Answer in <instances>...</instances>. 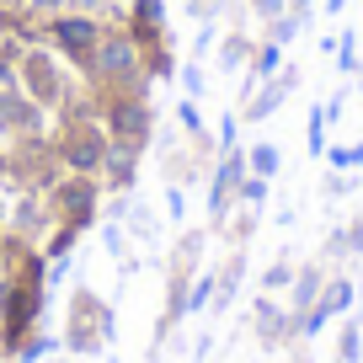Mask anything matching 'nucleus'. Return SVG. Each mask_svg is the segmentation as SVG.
I'll return each instance as SVG.
<instances>
[{
  "label": "nucleus",
  "instance_id": "nucleus-9",
  "mask_svg": "<svg viewBox=\"0 0 363 363\" xmlns=\"http://www.w3.org/2000/svg\"><path fill=\"white\" fill-rule=\"evenodd\" d=\"M251 331L262 347H284V342H294V310L278 305L272 294H257L251 299Z\"/></svg>",
  "mask_w": 363,
  "mask_h": 363
},
{
  "label": "nucleus",
  "instance_id": "nucleus-48",
  "mask_svg": "<svg viewBox=\"0 0 363 363\" xmlns=\"http://www.w3.org/2000/svg\"><path fill=\"white\" fill-rule=\"evenodd\" d=\"M118 6H128V0H118Z\"/></svg>",
  "mask_w": 363,
  "mask_h": 363
},
{
  "label": "nucleus",
  "instance_id": "nucleus-42",
  "mask_svg": "<svg viewBox=\"0 0 363 363\" xmlns=\"http://www.w3.org/2000/svg\"><path fill=\"white\" fill-rule=\"evenodd\" d=\"M6 208H11V193L0 187V230H6Z\"/></svg>",
  "mask_w": 363,
  "mask_h": 363
},
{
  "label": "nucleus",
  "instance_id": "nucleus-45",
  "mask_svg": "<svg viewBox=\"0 0 363 363\" xmlns=\"http://www.w3.org/2000/svg\"><path fill=\"white\" fill-rule=\"evenodd\" d=\"M65 363H86V358H65Z\"/></svg>",
  "mask_w": 363,
  "mask_h": 363
},
{
  "label": "nucleus",
  "instance_id": "nucleus-7",
  "mask_svg": "<svg viewBox=\"0 0 363 363\" xmlns=\"http://www.w3.org/2000/svg\"><path fill=\"white\" fill-rule=\"evenodd\" d=\"M54 203H48V193H16L11 208H6V235L27 240V246H43V235L54 230Z\"/></svg>",
  "mask_w": 363,
  "mask_h": 363
},
{
  "label": "nucleus",
  "instance_id": "nucleus-33",
  "mask_svg": "<svg viewBox=\"0 0 363 363\" xmlns=\"http://www.w3.org/2000/svg\"><path fill=\"white\" fill-rule=\"evenodd\" d=\"M352 187H358V182H352V171H331V177L320 182V193H326V198H347Z\"/></svg>",
  "mask_w": 363,
  "mask_h": 363
},
{
  "label": "nucleus",
  "instance_id": "nucleus-29",
  "mask_svg": "<svg viewBox=\"0 0 363 363\" xmlns=\"http://www.w3.org/2000/svg\"><path fill=\"white\" fill-rule=\"evenodd\" d=\"M69 11L102 16V22H123V6H118V0H69Z\"/></svg>",
  "mask_w": 363,
  "mask_h": 363
},
{
  "label": "nucleus",
  "instance_id": "nucleus-17",
  "mask_svg": "<svg viewBox=\"0 0 363 363\" xmlns=\"http://www.w3.org/2000/svg\"><path fill=\"white\" fill-rule=\"evenodd\" d=\"M246 171H251V177H278V171H284V150H278V145H272V139H257V145H251L246 150Z\"/></svg>",
  "mask_w": 363,
  "mask_h": 363
},
{
  "label": "nucleus",
  "instance_id": "nucleus-15",
  "mask_svg": "<svg viewBox=\"0 0 363 363\" xmlns=\"http://www.w3.org/2000/svg\"><path fill=\"white\" fill-rule=\"evenodd\" d=\"M284 69V48L272 43V38H257V48H251V65H246V80L251 86H262V80H272Z\"/></svg>",
  "mask_w": 363,
  "mask_h": 363
},
{
  "label": "nucleus",
  "instance_id": "nucleus-41",
  "mask_svg": "<svg viewBox=\"0 0 363 363\" xmlns=\"http://www.w3.org/2000/svg\"><path fill=\"white\" fill-rule=\"evenodd\" d=\"M16 54H22V43H16V38H6V33H0V65H11Z\"/></svg>",
  "mask_w": 363,
  "mask_h": 363
},
{
  "label": "nucleus",
  "instance_id": "nucleus-35",
  "mask_svg": "<svg viewBox=\"0 0 363 363\" xmlns=\"http://www.w3.org/2000/svg\"><path fill=\"white\" fill-rule=\"evenodd\" d=\"M219 11H225V0H187V16H193L198 27H203V22H214Z\"/></svg>",
  "mask_w": 363,
  "mask_h": 363
},
{
  "label": "nucleus",
  "instance_id": "nucleus-13",
  "mask_svg": "<svg viewBox=\"0 0 363 363\" xmlns=\"http://www.w3.org/2000/svg\"><path fill=\"white\" fill-rule=\"evenodd\" d=\"M134 177H139V155L107 150V166H102V187L107 193H134Z\"/></svg>",
  "mask_w": 363,
  "mask_h": 363
},
{
  "label": "nucleus",
  "instance_id": "nucleus-12",
  "mask_svg": "<svg viewBox=\"0 0 363 363\" xmlns=\"http://www.w3.org/2000/svg\"><path fill=\"white\" fill-rule=\"evenodd\" d=\"M214 278H219V289H214V310H230V305H235V294H240V278H246V246H230L225 267H219Z\"/></svg>",
  "mask_w": 363,
  "mask_h": 363
},
{
  "label": "nucleus",
  "instance_id": "nucleus-37",
  "mask_svg": "<svg viewBox=\"0 0 363 363\" xmlns=\"http://www.w3.org/2000/svg\"><path fill=\"white\" fill-rule=\"evenodd\" d=\"M219 150H230V145H240V113H225V118H219Z\"/></svg>",
  "mask_w": 363,
  "mask_h": 363
},
{
  "label": "nucleus",
  "instance_id": "nucleus-30",
  "mask_svg": "<svg viewBox=\"0 0 363 363\" xmlns=\"http://www.w3.org/2000/svg\"><path fill=\"white\" fill-rule=\"evenodd\" d=\"M358 352H363V337H358V326H342V337H337V363H358Z\"/></svg>",
  "mask_w": 363,
  "mask_h": 363
},
{
  "label": "nucleus",
  "instance_id": "nucleus-39",
  "mask_svg": "<svg viewBox=\"0 0 363 363\" xmlns=\"http://www.w3.org/2000/svg\"><path fill=\"white\" fill-rule=\"evenodd\" d=\"M342 235H347V251H358V257H363V214L352 219V225H342Z\"/></svg>",
  "mask_w": 363,
  "mask_h": 363
},
{
  "label": "nucleus",
  "instance_id": "nucleus-1",
  "mask_svg": "<svg viewBox=\"0 0 363 363\" xmlns=\"http://www.w3.org/2000/svg\"><path fill=\"white\" fill-rule=\"evenodd\" d=\"M113 337H118L113 305H107L96 289H75V294H69V315H65L59 347H65L69 358H96V352L113 347Z\"/></svg>",
  "mask_w": 363,
  "mask_h": 363
},
{
  "label": "nucleus",
  "instance_id": "nucleus-25",
  "mask_svg": "<svg viewBox=\"0 0 363 363\" xmlns=\"http://www.w3.org/2000/svg\"><path fill=\"white\" fill-rule=\"evenodd\" d=\"M294 272H299L294 262H289V257H278L267 272H262V294H284V289L294 284Z\"/></svg>",
  "mask_w": 363,
  "mask_h": 363
},
{
  "label": "nucleus",
  "instance_id": "nucleus-27",
  "mask_svg": "<svg viewBox=\"0 0 363 363\" xmlns=\"http://www.w3.org/2000/svg\"><path fill=\"white\" fill-rule=\"evenodd\" d=\"M326 160H331V171H363V139L358 145H331Z\"/></svg>",
  "mask_w": 363,
  "mask_h": 363
},
{
  "label": "nucleus",
  "instance_id": "nucleus-22",
  "mask_svg": "<svg viewBox=\"0 0 363 363\" xmlns=\"http://www.w3.org/2000/svg\"><path fill=\"white\" fill-rule=\"evenodd\" d=\"M48 352H59V337H54V331H43V326H38L33 337H27L22 347H16V358H11V363H43Z\"/></svg>",
  "mask_w": 363,
  "mask_h": 363
},
{
  "label": "nucleus",
  "instance_id": "nucleus-3",
  "mask_svg": "<svg viewBox=\"0 0 363 363\" xmlns=\"http://www.w3.org/2000/svg\"><path fill=\"white\" fill-rule=\"evenodd\" d=\"M48 139H54V155H59L65 171H75V177H102L107 150H113L102 118H59V123L48 128Z\"/></svg>",
  "mask_w": 363,
  "mask_h": 363
},
{
  "label": "nucleus",
  "instance_id": "nucleus-47",
  "mask_svg": "<svg viewBox=\"0 0 363 363\" xmlns=\"http://www.w3.org/2000/svg\"><path fill=\"white\" fill-rule=\"evenodd\" d=\"M0 6H11V0H0Z\"/></svg>",
  "mask_w": 363,
  "mask_h": 363
},
{
  "label": "nucleus",
  "instance_id": "nucleus-44",
  "mask_svg": "<svg viewBox=\"0 0 363 363\" xmlns=\"http://www.w3.org/2000/svg\"><path fill=\"white\" fill-rule=\"evenodd\" d=\"M342 6H347V0H326V11H331V16H337V11H342Z\"/></svg>",
  "mask_w": 363,
  "mask_h": 363
},
{
  "label": "nucleus",
  "instance_id": "nucleus-8",
  "mask_svg": "<svg viewBox=\"0 0 363 363\" xmlns=\"http://www.w3.org/2000/svg\"><path fill=\"white\" fill-rule=\"evenodd\" d=\"M294 91H299V69L284 65L272 80H262L246 102H240V118H246V123H267L272 113H284V107H289V96H294Z\"/></svg>",
  "mask_w": 363,
  "mask_h": 363
},
{
  "label": "nucleus",
  "instance_id": "nucleus-16",
  "mask_svg": "<svg viewBox=\"0 0 363 363\" xmlns=\"http://www.w3.org/2000/svg\"><path fill=\"white\" fill-rule=\"evenodd\" d=\"M305 27H310V11H299V6H289L284 16H272V22H262V38H272V43H278V48H289V43H294L299 33H305Z\"/></svg>",
  "mask_w": 363,
  "mask_h": 363
},
{
  "label": "nucleus",
  "instance_id": "nucleus-2",
  "mask_svg": "<svg viewBox=\"0 0 363 363\" xmlns=\"http://www.w3.org/2000/svg\"><path fill=\"white\" fill-rule=\"evenodd\" d=\"M102 128L113 139V150L145 155L155 139V102L150 91H102Z\"/></svg>",
  "mask_w": 363,
  "mask_h": 363
},
{
  "label": "nucleus",
  "instance_id": "nucleus-21",
  "mask_svg": "<svg viewBox=\"0 0 363 363\" xmlns=\"http://www.w3.org/2000/svg\"><path fill=\"white\" fill-rule=\"evenodd\" d=\"M352 294H358V289H352V278H326V289H320L315 305L326 310V315H342V310L352 305Z\"/></svg>",
  "mask_w": 363,
  "mask_h": 363
},
{
  "label": "nucleus",
  "instance_id": "nucleus-14",
  "mask_svg": "<svg viewBox=\"0 0 363 363\" xmlns=\"http://www.w3.org/2000/svg\"><path fill=\"white\" fill-rule=\"evenodd\" d=\"M251 48H257V38H251V33H225L214 59H219V69H225V75H240V69L251 65Z\"/></svg>",
  "mask_w": 363,
  "mask_h": 363
},
{
  "label": "nucleus",
  "instance_id": "nucleus-46",
  "mask_svg": "<svg viewBox=\"0 0 363 363\" xmlns=\"http://www.w3.org/2000/svg\"><path fill=\"white\" fill-rule=\"evenodd\" d=\"M358 91H363V69H358Z\"/></svg>",
  "mask_w": 363,
  "mask_h": 363
},
{
  "label": "nucleus",
  "instance_id": "nucleus-18",
  "mask_svg": "<svg viewBox=\"0 0 363 363\" xmlns=\"http://www.w3.org/2000/svg\"><path fill=\"white\" fill-rule=\"evenodd\" d=\"M203 246H208V230H182V240L171 246L166 262H177V267H193V272H198V262H203Z\"/></svg>",
  "mask_w": 363,
  "mask_h": 363
},
{
  "label": "nucleus",
  "instance_id": "nucleus-23",
  "mask_svg": "<svg viewBox=\"0 0 363 363\" xmlns=\"http://www.w3.org/2000/svg\"><path fill=\"white\" fill-rule=\"evenodd\" d=\"M267 198H272V182H267V177H251V171H246V177H240V187H235V203H240V208H257V214H262V203H267Z\"/></svg>",
  "mask_w": 363,
  "mask_h": 363
},
{
  "label": "nucleus",
  "instance_id": "nucleus-34",
  "mask_svg": "<svg viewBox=\"0 0 363 363\" xmlns=\"http://www.w3.org/2000/svg\"><path fill=\"white\" fill-rule=\"evenodd\" d=\"M177 80H182V91H187V96H203V91H208L203 65H187V69H177Z\"/></svg>",
  "mask_w": 363,
  "mask_h": 363
},
{
  "label": "nucleus",
  "instance_id": "nucleus-32",
  "mask_svg": "<svg viewBox=\"0 0 363 363\" xmlns=\"http://www.w3.org/2000/svg\"><path fill=\"white\" fill-rule=\"evenodd\" d=\"M16 6H22L27 16H38V22H48V16H59L69 6V0H16Z\"/></svg>",
  "mask_w": 363,
  "mask_h": 363
},
{
  "label": "nucleus",
  "instance_id": "nucleus-4",
  "mask_svg": "<svg viewBox=\"0 0 363 363\" xmlns=\"http://www.w3.org/2000/svg\"><path fill=\"white\" fill-rule=\"evenodd\" d=\"M16 75H22V91L43 107V113H59V107H65V96L75 91L69 65H65L48 43H27L22 54H16Z\"/></svg>",
  "mask_w": 363,
  "mask_h": 363
},
{
  "label": "nucleus",
  "instance_id": "nucleus-11",
  "mask_svg": "<svg viewBox=\"0 0 363 363\" xmlns=\"http://www.w3.org/2000/svg\"><path fill=\"white\" fill-rule=\"evenodd\" d=\"M320 289H326V267H320V262H305V267L294 272V284H289V310L305 315V310L320 299Z\"/></svg>",
  "mask_w": 363,
  "mask_h": 363
},
{
  "label": "nucleus",
  "instance_id": "nucleus-31",
  "mask_svg": "<svg viewBox=\"0 0 363 363\" xmlns=\"http://www.w3.org/2000/svg\"><path fill=\"white\" fill-rule=\"evenodd\" d=\"M128 230H134L139 240H150V235H155V214H150L145 203H128Z\"/></svg>",
  "mask_w": 363,
  "mask_h": 363
},
{
  "label": "nucleus",
  "instance_id": "nucleus-19",
  "mask_svg": "<svg viewBox=\"0 0 363 363\" xmlns=\"http://www.w3.org/2000/svg\"><path fill=\"white\" fill-rule=\"evenodd\" d=\"M214 289H219L214 272H193V284H187V315H203V310H214Z\"/></svg>",
  "mask_w": 363,
  "mask_h": 363
},
{
  "label": "nucleus",
  "instance_id": "nucleus-28",
  "mask_svg": "<svg viewBox=\"0 0 363 363\" xmlns=\"http://www.w3.org/2000/svg\"><path fill=\"white\" fill-rule=\"evenodd\" d=\"M305 150H310V155H326V107H310V123H305Z\"/></svg>",
  "mask_w": 363,
  "mask_h": 363
},
{
  "label": "nucleus",
  "instance_id": "nucleus-20",
  "mask_svg": "<svg viewBox=\"0 0 363 363\" xmlns=\"http://www.w3.org/2000/svg\"><path fill=\"white\" fill-rule=\"evenodd\" d=\"M75 240H80V230H75V225H54V230H48V235H43V246H38V251H43L48 262H69V251H75Z\"/></svg>",
  "mask_w": 363,
  "mask_h": 363
},
{
  "label": "nucleus",
  "instance_id": "nucleus-6",
  "mask_svg": "<svg viewBox=\"0 0 363 363\" xmlns=\"http://www.w3.org/2000/svg\"><path fill=\"white\" fill-rule=\"evenodd\" d=\"M102 177H75V171H65V177L48 187V203H54V219L59 225H75L80 235H86L91 225H96V214H102Z\"/></svg>",
  "mask_w": 363,
  "mask_h": 363
},
{
  "label": "nucleus",
  "instance_id": "nucleus-5",
  "mask_svg": "<svg viewBox=\"0 0 363 363\" xmlns=\"http://www.w3.org/2000/svg\"><path fill=\"white\" fill-rule=\"evenodd\" d=\"M102 33H107V22L102 16H86V11H59V16H48L43 22V43L54 48L59 59H65L75 75H86L91 69V54H96V43H102Z\"/></svg>",
  "mask_w": 363,
  "mask_h": 363
},
{
  "label": "nucleus",
  "instance_id": "nucleus-43",
  "mask_svg": "<svg viewBox=\"0 0 363 363\" xmlns=\"http://www.w3.org/2000/svg\"><path fill=\"white\" fill-rule=\"evenodd\" d=\"M289 6H299V11H315V0H289Z\"/></svg>",
  "mask_w": 363,
  "mask_h": 363
},
{
  "label": "nucleus",
  "instance_id": "nucleus-10",
  "mask_svg": "<svg viewBox=\"0 0 363 363\" xmlns=\"http://www.w3.org/2000/svg\"><path fill=\"white\" fill-rule=\"evenodd\" d=\"M123 27L139 38V48L171 43V33H166V0H128V6H123Z\"/></svg>",
  "mask_w": 363,
  "mask_h": 363
},
{
  "label": "nucleus",
  "instance_id": "nucleus-24",
  "mask_svg": "<svg viewBox=\"0 0 363 363\" xmlns=\"http://www.w3.org/2000/svg\"><path fill=\"white\" fill-rule=\"evenodd\" d=\"M363 69V43H358V33H342L337 38V75H358Z\"/></svg>",
  "mask_w": 363,
  "mask_h": 363
},
{
  "label": "nucleus",
  "instance_id": "nucleus-36",
  "mask_svg": "<svg viewBox=\"0 0 363 363\" xmlns=\"http://www.w3.org/2000/svg\"><path fill=\"white\" fill-rule=\"evenodd\" d=\"M246 11L257 16V22H272V16L289 11V0H246Z\"/></svg>",
  "mask_w": 363,
  "mask_h": 363
},
{
  "label": "nucleus",
  "instance_id": "nucleus-40",
  "mask_svg": "<svg viewBox=\"0 0 363 363\" xmlns=\"http://www.w3.org/2000/svg\"><path fill=\"white\" fill-rule=\"evenodd\" d=\"M326 257H347V235H342V230L326 235Z\"/></svg>",
  "mask_w": 363,
  "mask_h": 363
},
{
  "label": "nucleus",
  "instance_id": "nucleus-26",
  "mask_svg": "<svg viewBox=\"0 0 363 363\" xmlns=\"http://www.w3.org/2000/svg\"><path fill=\"white\" fill-rule=\"evenodd\" d=\"M177 123H182V134H187V139H203L208 134L203 113H198V96H182V102H177Z\"/></svg>",
  "mask_w": 363,
  "mask_h": 363
},
{
  "label": "nucleus",
  "instance_id": "nucleus-38",
  "mask_svg": "<svg viewBox=\"0 0 363 363\" xmlns=\"http://www.w3.org/2000/svg\"><path fill=\"white\" fill-rule=\"evenodd\" d=\"M166 214L177 219V225L187 219V193H182V182H171V187H166Z\"/></svg>",
  "mask_w": 363,
  "mask_h": 363
}]
</instances>
